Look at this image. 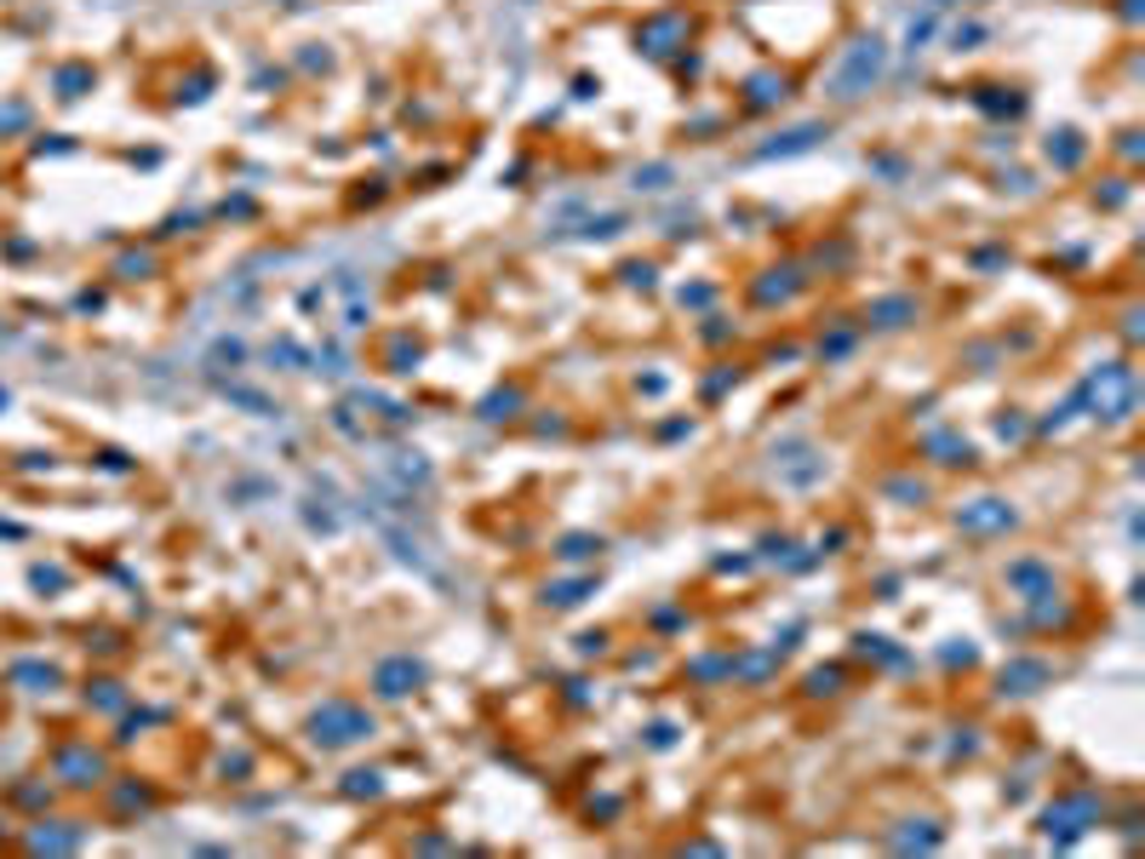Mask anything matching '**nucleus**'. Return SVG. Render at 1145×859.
<instances>
[{
	"label": "nucleus",
	"instance_id": "1",
	"mask_svg": "<svg viewBox=\"0 0 1145 859\" xmlns=\"http://www.w3.org/2000/svg\"><path fill=\"white\" fill-rule=\"evenodd\" d=\"M882 63H888V47H882V41H853L848 58H842V69H837V81H831V92H837V98L871 92V81L882 75Z\"/></svg>",
	"mask_w": 1145,
	"mask_h": 859
},
{
	"label": "nucleus",
	"instance_id": "2",
	"mask_svg": "<svg viewBox=\"0 0 1145 859\" xmlns=\"http://www.w3.org/2000/svg\"><path fill=\"white\" fill-rule=\"evenodd\" d=\"M315 739L322 746H349V739H367L373 733V717L367 711H355V705H344V699H333V705H322L315 711Z\"/></svg>",
	"mask_w": 1145,
	"mask_h": 859
},
{
	"label": "nucleus",
	"instance_id": "3",
	"mask_svg": "<svg viewBox=\"0 0 1145 859\" xmlns=\"http://www.w3.org/2000/svg\"><path fill=\"white\" fill-rule=\"evenodd\" d=\"M1088 396L1099 402V418H1128V407H1134V373H1128L1123 362L1099 367V373L1088 378Z\"/></svg>",
	"mask_w": 1145,
	"mask_h": 859
},
{
	"label": "nucleus",
	"instance_id": "4",
	"mask_svg": "<svg viewBox=\"0 0 1145 859\" xmlns=\"http://www.w3.org/2000/svg\"><path fill=\"white\" fill-rule=\"evenodd\" d=\"M957 527L963 533H1008L1014 527V511L1003 498H979V504H968V511H957Z\"/></svg>",
	"mask_w": 1145,
	"mask_h": 859
},
{
	"label": "nucleus",
	"instance_id": "5",
	"mask_svg": "<svg viewBox=\"0 0 1145 859\" xmlns=\"http://www.w3.org/2000/svg\"><path fill=\"white\" fill-rule=\"evenodd\" d=\"M418 682H424L418 659H384V665H378V693H384V699H402V693H413Z\"/></svg>",
	"mask_w": 1145,
	"mask_h": 859
},
{
	"label": "nucleus",
	"instance_id": "6",
	"mask_svg": "<svg viewBox=\"0 0 1145 859\" xmlns=\"http://www.w3.org/2000/svg\"><path fill=\"white\" fill-rule=\"evenodd\" d=\"M1077 819H1094V802H1088V797H1077V802H1059V808H1048V826H1059V842L1083 831Z\"/></svg>",
	"mask_w": 1145,
	"mask_h": 859
},
{
	"label": "nucleus",
	"instance_id": "7",
	"mask_svg": "<svg viewBox=\"0 0 1145 859\" xmlns=\"http://www.w3.org/2000/svg\"><path fill=\"white\" fill-rule=\"evenodd\" d=\"M813 144H819V127H802V132H791L784 144H768L762 155H797V149H813Z\"/></svg>",
	"mask_w": 1145,
	"mask_h": 859
}]
</instances>
